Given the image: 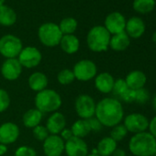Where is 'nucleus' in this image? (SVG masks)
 I'll use <instances>...</instances> for the list:
<instances>
[{"label":"nucleus","mask_w":156,"mask_h":156,"mask_svg":"<svg viewBox=\"0 0 156 156\" xmlns=\"http://www.w3.org/2000/svg\"><path fill=\"white\" fill-rule=\"evenodd\" d=\"M95 117L103 127L113 128L123 120L124 108L118 98H105L97 103Z\"/></svg>","instance_id":"f257e3e1"},{"label":"nucleus","mask_w":156,"mask_h":156,"mask_svg":"<svg viewBox=\"0 0 156 156\" xmlns=\"http://www.w3.org/2000/svg\"><path fill=\"white\" fill-rule=\"evenodd\" d=\"M129 150L134 156H153L156 139L147 131L133 134L129 141Z\"/></svg>","instance_id":"f03ea898"},{"label":"nucleus","mask_w":156,"mask_h":156,"mask_svg":"<svg viewBox=\"0 0 156 156\" xmlns=\"http://www.w3.org/2000/svg\"><path fill=\"white\" fill-rule=\"evenodd\" d=\"M34 103L36 108L41 113H53L62 107V100L58 92L46 88L36 94Z\"/></svg>","instance_id":"7ed1b4c3"},{"label":"nucleus","mask_w":156,"mask_h":156,"mask_svg":"<svg viewBox=\"0 0 156 156\" xmlns=\"http://www.w3.org/2000/svg\"><path fill=\"white\" fill-rule=\"evenodd\" d=\"M110 38V33L104 26H95L87 33V47L94 52L106 51L109 47Z\"/></svg>","instance_id":"20e7f679"},{"label":"nucleus","mask_w":156,"mask_h":156,"mask_svg":"<svg viewBox=\"0 0 156 156\" xmlns=\"http://www.w3.org/2000/svg\"><path fill=\"white\" fill-rule=\"evenodd\" d=\"M38 37L40 41L46 47H56L60 44L62 33L57 24L47 22L39 28Z\"/></svg>","instance_id":"39448f33"},{"label":"nucleus","mask_w":156,"mask_h":156,"mask_svg":"<svg viewBox=\"0 0 156 156\" xmlns=\"http://www.w3.org/2000/svg\"><path fill=\"white\" fill-rule=\"evenodd\" d=\"M23 49L21 40L12 34H7L0 38V54L6 59L18 58Z\"/></svg>","instance_id":"423d86ee"},{"label":"nucleus","mask_w":156,"mask_h":156,"mask_svg":"<svg viewBox=\"0 0 156 156\" xmlns=\"http://www.w3.org/2000/svg\"><path fill=\"white\" fill-rule=\"evenodd\" d=\"M73 73L76 80L81 82H87L94 79L97 76L98 67L93 61L84 59L77 62L73 65Z\"/></svg>","instance_id":"0eeeda50"},{"label":"nucleus","mask_w":156,"mask_h":156,"mask_svg":"<svg viewBox=\"0 0 156 156\" xmlns=\"http://www.w3.org/2000/svg\"><path fill=\"white\" fill-rule=\"evenodd\" d=\"M97 103L94 98L87 94L79 95L74 102V109L77 116L82 119H88L95 117Z\"/></svg>","instance_id":"6e6552de"},{"label":"nucleus","mask_w":156,"mask_h":156,"mask_svg":"<svg viewBox=\"0 0 156 156\" xmlns=\"http://www.w3.org/2000/svg\"><path fill=\"white\" fill-rule=\"evenodd\" d=\"M123 125L128 132L133 134L146 131L149 126V119L146 116L140 113H131L123 119Z\"/></svg>","instance_id":"1a4fd4ad"},{"label":"nucleus","mask_w":156,"mask_h":156,"mask_svg":"<svg viewBox=\"0 0 156 156\" xmlns=\"http://www.w3.org/2000/svg\"><path fill=\"white\" fill-rule=\"evenodd\" d=\"M22 67L27 69H32L37 67L41 60L42 55L40 50L33 46H28L22 49L20 55L17 58Z\"/></svg>","instance_id":"9d476101"},{"label":"nucleus","mask_w":156,"mask_h":156,"mask_svg":"<svg viewBox=\"0 0 156 156\" xmlns=\"http://www.w3.org/2000/svg\"><path fill=\"white\" fill-rule=\"evenodd\" d=\"M65 141L60 135H49L43 141L42 149L46 156H62L64 151Z\"/></svg>","instance_id":"9b49d317"},{"label":"nucleus","mask_w":156,"mask_h":156,"mask_svg":"<svg viewBox=\"0 0 156 156\" xmlns=\"http://www.w3.org/2000/svg\"><path fill=\"white\" fill-rule=\"evenodd\" d=\"M23 67L17 58L6 59L1 65V74L8 81H15L19 79L22 73Z\"/></svg>","instance_id":"f8f14e48"},{"label":"nucleus","mask_w":156,"mask_h":156,"mask_svg":"<svg viewBox=\"0 0 156 156\" xmlns=\"http://www.w3.org/2000/svg\"><path fill=\"white\" fill-rule=\"evenodd\" d=\"M20 129L14 122H5L0 125V143L9 145L19 139Z\"/></svg>","instance_id":"ddd939ff"},{"label":"nucleus","mask_w":156,"mask_h":156,"mask_svg":"<svg viewBox=\"0 0 156 156\" xmlns=\"http://www.w3.org/2000/svg\"><path fill=\"white\" fill-rule=\"evenodd\" d=\"M64 151L67 156H87L88 146L83 139L73 137L65 141Z\"/></svg>","instance_id":"4468645a"},{"label":"nucleus","mask_w":156,"mask_h":156,"mask_svg":"<svg viewBox=\"0 0 156 156\" xmlns=\"http://www.w3.org/2000/svg\"><path fill=\"white\" fill-rule=\"evenodd\" d=\"M104 27L110 33V35H115L125 31L126 20L124 16L119 12H112L107 16Z\"/></svg>","instance_id":"2eb2a0df"},{"label":"nucleus","mask_w":156,"mask_h":156,"mask_svg":"<svg viewBox=\"0 0 156 156\" xmlns=\"http://www.w3.org/2000/svg\"><path fill=\"white\" fill-rule=\"evenodd\" d=\"M46 128L51 135H59L61 131L66 128L65 116L59 111L53 112L47 119Z\"/></svg>","instance_id":"dca6fc26"},{"label":"nucleus","mask_w":156,"mask_h":156,"mask_svg":"<svg viewBox=\"0 0 156 156\" xmlns=\"http://www.w3.org/2000/svg\"><path fill=\"white\" fill-rule=\"evenodd\" d=\"M95 79V87L96 89L102 94H109L112 92L115 79L111 73L108 72H103L98 73Z\"/></svg>","instance_id":"f3484780"},{"label":"nucleus","mask_w":156,"mask_h":156,"mask_svg":"<svg viewBox=\"0 0 156 156\" xmlns=\"http://www.w3.org/2000/svg\"><path fill=\"white\" fill-rule=\"evenodd\" d=\"M125 82L129 89L137 90L144 87L147 82V76L142 71L134 70L127 74L125 78Z\"/></svg>","instance_id":"a211bd4d"},{"label":"nucleus","mask_w":156,"mask_h":156,"mask_svg":"<svg viewBox=\"0 0 156 156\" xmlns=\"http://www.w3.org/2000/svg\"><path fill=\"white\" fill-rule=\"evenodd\" d=\"M145 31V24L143 20L138 17H132L126 21L125 32L129 37L138 39L142 36Z\"/></svg>","instance_id":"6ab92c4d"},{"label":"nucleus","mask_w":156,"mask_h":156,"mask_svg":"<svg viewBox=\"0 0 156 156\" xmlns=\"http://www.w3.org/2000/svg\"><path fill=\"white\" fill-rule=\"evenodd\" d=\"M28 84H29L30 88L32 91L39 93V92L47 88L48 84H49V80H48L47 75L44 73L34 72L29 76Z\"/></svg>","instance_id":"aec40b11"},{"label":"nucleus","mask_w":156,"mask_h":156,"mask_svg":"<svg viewBox=\"0 0 156 156\" xmlns=\"http://www.w3.org/2000/svg\"><path fill=\"white\" fill-rule=\"evenodd\" d=\"M43 113L35 108H30L27 110L22 116V123L28 129H34L41 124L42 120Z\"/></svg>","instance_id":"412c9836"},{"label":"nucleus","mask_w":156,"mask_h":156,"mask_svg":"<svg viewBox=\"0 0 156 156\" xmlns=\"http://www.w3.org/2000/svg\"><path fill=\"white\" fill-rule=\"evenodd\" d=\"M62 50L67 54H73L78 51L80 48V41L73 34L62 35V38L59 44Z\"/></svg>","instance_id":"4be33fe9"},{"label":"nucleus","mask_w":156,"mask_h":156,"mask_svg":"<svg viewBox=\"0 0 156 156\" xmlns=\"http://www.w3.org/2000/svg\"><path fill=\"white\" fill-rule=\"evenodd\" d=\"M117 148H118V142L108 136V137L102 138L98 141L96 150L98 154L100 156H111Z\"/></svg>","instance_id":"5701e85b"},{"label":"nucleus","mask_w":156,"mask_h":156,"mask_svg":"<svg viewBox=\"0 0 156 156\" xmlns=\"http://www.w3.org/2000/svg\"><path fill=\"white\" fill-rule=\"evenodd\" d=\"M129 43H130L129 37L125 31H123V32L115 34L110 38L109 47L113 51H125L129 46Z\"/></svg>","instance_id":"b1692460"},{"label":"nucleus","mask_w":156,"mask_h":156,"mask_svg":"<svg viewBox=\"0 0 156 156\" xmlns=\"http://www.w3.org/2000/svg\"><path fill=\"white\" fill-rule=\"evenodd\" d=\"M70 129L73 132V137H77L80 139H84L91 132V129L89 127L87 119H80L74 121Z\"/></svg>","instance_id":"393cba45"},{"label":"nucleus","mask_w":156,"mask_h":156,"mask_svg":"<svg viewBox=\"0 0 156 156\" xmlns=\"http://www.w3.org/2000/svg\"><path fill=\"white\" fill-rule=\"evenodd\" d=\"M17 21V14L15 10L8 6L0 7V25L10 27Z\"/></svg>","instance_id":"a878e982"},{"label":"nucleus","mask_w":156,"mask_h":156,"mask_svg":"<svg viewBox=\"0 0 156 156\" xmlns=\"http://www.w3.org/2000/svg\"><path fill=\"white\" fill-rule=\"evenodd\" d=\"M58 26L62 35H70V34L74 33V31L77 29L78 23L74 18L69 17V18H64L63 20H62V21L60 22Z\"/></svg>","instance_id":"bb28decb"},{"label":"nucleus","mask_w":156,"mask_h":156,"mask_svg":"<svg viewBox=\"0 0 156 156\" xmlns=\"http://www.w3.org/2000/svg\"><path fill=\"white\" fill-rule=\"evenodd\" d=\"M155 6V0H134L133 9L141 14L151 12Z\"/></svg>","instance_id":"cd10ccee"},{"label":"nucleus","mask_w":156,"mask_h":156,"mask_svg":"<svg viewBox=\"0 0 156 156\" xmlns=\"http://www.w3.org/2000/svg\"><path fill=\"white\" fill-rule=\"evenodd\" d=\"M74 80H75V78H74L73 70L63 69L60 71L57 74V81L60 85L68 86V85H71Z\"/></svg>","instance_id":"c85d7f7f"},{"label":"nucleus","mask_w":156,"mask_h":156,"mask_svg":"<svg viewBox=\"0 0 156 156\" xmlns=\"http://www.w3.org/2000/svg\"><path fill=\"white\" fill-rule=\"evenodd\" d=\"M128 134V130L125 128V126L121 123L114 126L110 131V138H112L115 141L119 142L121 141Z\"/></svg>","instance_id":"c756f323"},{"label":"nucleus","mask_w":156,"mask_h":156,"mask_svg":"<svg viewBox=\"0 0 156 156\" xmlns=\"http://www.w3.org/2000/svg\"><path fill=\"white\" fill-rule=\"evenodd\" d=\"M129 89L125 79H122V78H119V79L115 80L114 86H113V89H112V94L117 97L118 98H119L127 90Z\"/></svg>","instance_id":"7c9ffc66"},{"label":"nucleus","mask_w":156,"mask_h":156,"mask_svg":"<svg viewBox=\"0 0 156 156\" xmlns=\"http://www.w3.org/2000/svg\"><path fill=\"white\" fill-rule=\"evenodd\" d=\"M32 129H33L32 132H33L34 138L37 140H39V141H42L43 142L49 137V135H50L46 126H43V125H41V124L38 125L37 127H35Z\"/></svg>","instance_id":"2f4dec72"},{"label":"nucleus","mask_w":156,"mask_h":156,"mask_svg":"<svg viewBox=\"0 0 156 156\" xmlns=\"http://www.w3.org/2000/svg\"><path fill=\"white\" fill-rule=\"evenodd\" d=\"M10 106V97L7 90L0 88V113L5 112Z\"/></svg>","instance_id":"473e14b6"},{"label":"nucleus","mask_w":156,"mask_h":156,"mask_svg":"<svg viewBox=\"0 0 156 156\" xmlns=\"http://www.w3.org/2000/svg\"><path fill=\"white\" fill-rule=\"evenodd\" d=\"M150 99V94L147 89L140 88L135 90V103L139 105H144L146 104Z\"/></svg>","instance_id":"72a5a7b5"},{"label":"nucleus","mask_w":156,"mask_h":156,"mask_svg":"<svg viewBox=\"0 0 156 156\" xmlns=\"http://www.w3.org/2000/svg\"><path fill=\"white\" fill-rule=\"evenodd\" d=\"M14 156H37V151L33 147L22 145L15 151Z\"/></svg>","instance_id":"f704fd0d"},{"label":"nucleus","mask_w":156,"mask_h":156,"mask_svg":"<svg viewBox=\"0 0 156 156\" xmlns=\"http://www.w3.org/2000/svg\"><path fill=\"white\" fill-rule=\"evenodd\" d=\"M120 100H122L123 102L125 103H133L135 102V90H132V89H128L120 98H119Z\"/></svg>","instance_id":"c9c22d12"},{"label":"nucleus","mask_w":156,"mask_h":156,"mask_svg":"<svg viewBox=\"0 0 156 156\" xmlns=\"http://www.w3.org/2000/svg\"><path fill=\"white\" fill-rule=\"evenodd\" d=\"M89 127L91 129V131H100L103 128V125L100 123V121L96 118V117H92L90 119H87Z\"/></svg>","instance_id":"e433bc0d"},{"label":"nucleus","mask_w":156,"mask_h":156,"mask_svg":"<svg viewBox=\"0 0 156 156\" xmlns=\"http://www.w3.org/2000/svg\"><path fill=\"white\" fill-rule=\"evenodd\" d=\"M59 135H60V137H61L64 141H67V140H69L70 139H72V138L73 137L71 129H67V128H64V129L61 131V133H60Z\"/></svg>","instance_id":"4c0bfd02"},{"label":"nucleus","mask_w":156,"mask_h":156,"mask_svg":"<svg viewBox=\"0 0 156 156\" xmlns=\"http://www.w3.org/2000/svg\"><path fill=\"white\" fill-rule=\"evenodd\" d=\"M148 129L149 132L156 139V116H154L151 120H149Z\"/></svg>","instance_id":"58836bf2"},{"label":"nucleus","mask_w":156,"mask_h":156,"mask_svg":"<svg viewBox=\"0 0 156 156\" xmlns=\"http://www.w3.org/2000/svg\"><path fill=\"white\" fill-rule=\"evenodd\" d=\"M111 156H127V154H126V151H125L124 150L117 148V149L115 150V151L112 153Z\"/></svg>","instance_id":"ea45409f"},{"label":"nucleus","mask_w":156,"mask_h":156,"mask_svg":"<svg viewBox=\"0 0 156 156\" xmlns=\"http://www.w3.org/2000/svg\"><path fill=\"white\" fill-rule=\"evenodd\" d=\"M8 152V145L0 143V156H3Z\"/></svg>","instance_id":"a19ab883"},{"label":"nucleus","mask_w":156,"mask_h":156,"mask_svg":"<svg viewBox=\"0 0 156 156\" xmlns=\"http://www.w3.org/2000/svg\"><path fill=\"white\" fill-rule=\"evenodd\" d=\"M152 106H153V108H154V110L156 111V95L153 97V98H152Z\"/></svg>","instance_id":"79ce46f5"},{"label":"nucleus","mask_w":156,"mask_h":156,"mask_svg":"<svg viewBox=\"0 0 156 156\" xmlns=\"http://www.w3.org/2000/svg\"><path fill=\"white\" fill-rule=\"evenodd\" d=\"M151 40H152V41L156 44V31L152 34V36H151Z\"/></svg>","instance_id":"37998d69"},{"label":"nucleus","mask_w":156,"mask_h":156,"mask_svg":"<svg viewBox=\"0 0 156 156\" xmlns=\"http://www.w3.org/2000/svg\"><path fill=\"white\" fill-rule=\"evenodd\" d=\"M5 1H6V0H0V7L5 4Z\"/></svg>","instance_id":"c03bdc74"},{"label":"nucleus","mask_w":156,"mask_h":156,"mask_svg":"<svg viewBox=\"0 0 156 156\" xmlns=\"http://www.w3.org/2000/svg\"><path fill=\"white\" fill-rule=\"evenodd\" d=\"M87 156H100V155H98V154H95V153H90V154H88Z\"/></svg>","instance_id":"a18cd8bd"},{"label":"nucleus","mask_w":156,"mask_h":156,"mask_svg":"<svg viewBox=\"0 0 156 156\" xmlns=\"http://www.w3.org/2000/svg\"><path fill=\"white\" fill-rule=\"evenodd\" d=\"M153 156H156V151H155V152H154V155Z\"/></svg>","instance_id":"49530a36"}]
</instances>
